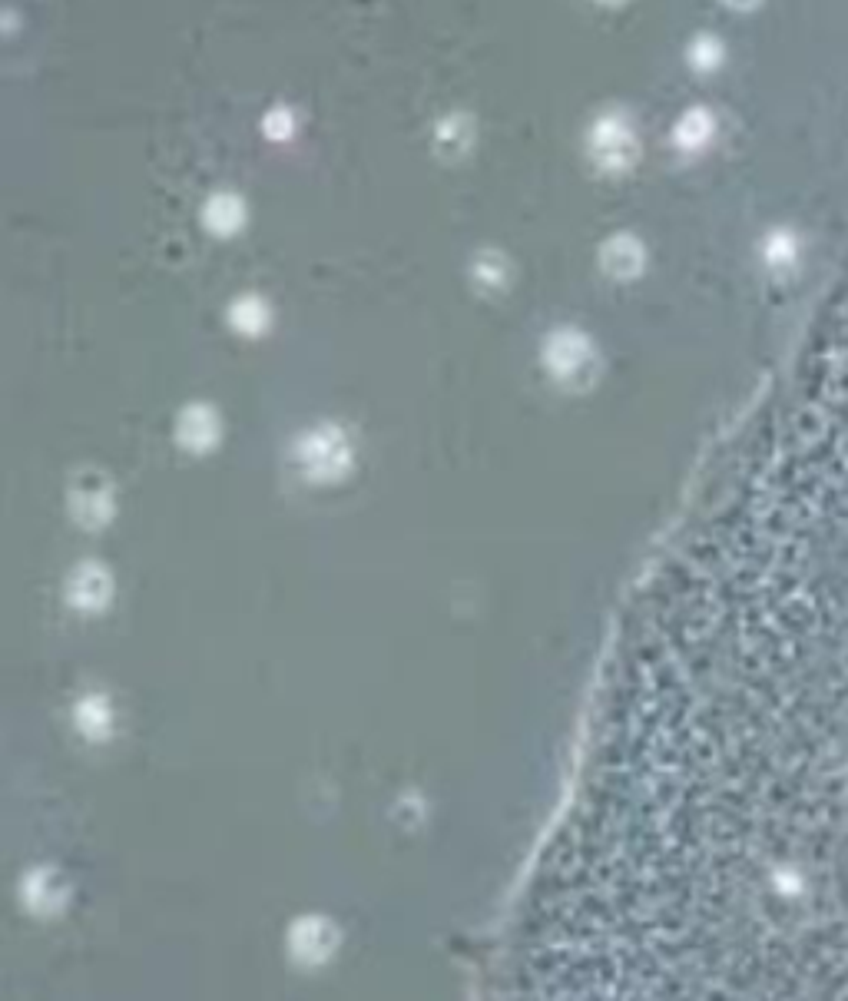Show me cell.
<instances>
[{"label":"cell","instance_id":"6da1fadb","mask_svg":"<svg viewBox=\"0 0 848 1001\" xmlns=\"http://www.w3.org/2000/svg\"><path fill=\"white\" fill-rule=\"evenodd\" d=\"M587 150H590V160L607 173H623L630 170L640 156V143L630 130V123L610 113V117H600L593 123L590 130V140H587Z\"/></svg>","mask_w":848,"mask_h":1001},{"label":"cell","instance_id":"7a4b0ae2","mask_svg":"<svg viewBox=\"0 0 848 1001\" xmlns=\"http://www.w3.org/2000/svg\"><path fill=\"white\" fill-rule=\"evenodd\" d=\"M547 365L560 382L567 385H583L597 368V355H593V345L583 339L580 332H557L554 339L547 342Z\"/></svg>","mask_w":848,"mask_h":1001},{"label":"cell","instance_id":"3957f363","mask_svg":"<svg viewBox=\"0 0 848 1001\" xmlns=\"http://www.w3.org/2000/svg\"><path fill=\"white\" fill-rule=\"evenodd\" d=\"M203 219H206V229H212L216 236H232L236 229H242V223H246V203L232 193H219L206 203Z\"/></svg>","mask_w":848,"mask_h":1001},{"label":"cell","instance_id":"277c9868","mask_svg":"<svg viewBox=\"0 0 848 1001\" xmlns=\"http://www.w3.org/2000/svg\"><path fill=\"white\" fill-rule=\"evenodd\" d=\"M640 262H643V249L640 242L630 239V236H613L607 246H603V266L613 276H636L640 272Z\"/></svg>","mask_w":848,"mask_h":1001},{"label":"cell","instance_id":"5b68a950","mask_svg":"<svg viewBox=\"0 0 848 1001\" xmlns=\"http://www.w3.org/2000/svg\"><path fill=\"white\" fill-rule=\"evenodd\" d=\"M434 143L444 156H464L474 143V126L464 113H454V117H444L434 130Z\"/></svg>","mask_w":848,"mask_h":1001},{"label":"cell","instance_id":"8992f818","mask_svg":"<svg viewBox=\"0 0 848 1001\" xmlns=\"http://www.w3.org/2000/svg\"><path fill=\"white\" fill-rule=\"evenodd\" d=\"M709 130H713L709 113L693 110L680 120V126H676V143H680L683 150H696V146H703L709 140Z\"/></svg>","mask_w":848,"mask_h":1001},{"label":"cell","instance_id":"52a82bcc","mask_svg":"<svg viewBox=\"0 0 848 1001\" xmlns=\"http://www.w3.org/2000/svg\"><path fill=\"white\" fill-rule=\"evenodd\" d=\"M232 315H236V319H232V322H236V329H242V332H259L262 325L269 322V319H265V315H269V312H265V305H262L259 299H242V302H236V309H232Z\"/></svg>","mask_w":848,"mask_h":1001},{"label":"cell","instance_id":"ba28073f","mask_svg":"<svg viewBox=\"0 0 848 1001\" xmlns=\"http://www.w3.org/2000/svg\"><path fill=\"white\" fill-rule=\"evenodd\" d=\"M262 130L272 136V140H285V136H292L295 133V117H292V110H285V107H275L269 117L262 120Z\"/></svg>","mask_w":848,"mask_h":1001},{"label":"cell","instance_id":"9c48e42d","mask_svg":"<svg viewBox=\"0 0 848 1001\" xmlns=\"http://www.w3.org/2000/svg\"><path fill=\"white\" fill-rule=\"evenodd\" d=\"M713 50H719V47L713 44V40H699L693 60L699 63V67H709V63H716V60H719V57H713Z\"/></svg>","mask_w":848,"mask_h":1001},{"label":"cell","instance_id":"30bf717a","mask_svg":"<svg viewBox=\"0 0 848 1001\" xmlns=\"http://www.w3.org/2000/svg\"><path fill=\"white\" fill-rule=\"evenodd\" d=\"M729 4H733V7H749L752 0H729Z\"/></svg>","mask_w":848,"mask_h":1001},{"label":"cell","instance_id":"8fae6325","mask_svg":"<svg viewBox=\"0 0 848 1001\" xmlns=\"http://www.w3.org/2000/svg\"><path fill=\"white\" fill-rule=\"evenodd\" d=\"M600 4H620V0H600Z\"/></svg>","mask_w":848,"mask_h":1001}]
</instances>
